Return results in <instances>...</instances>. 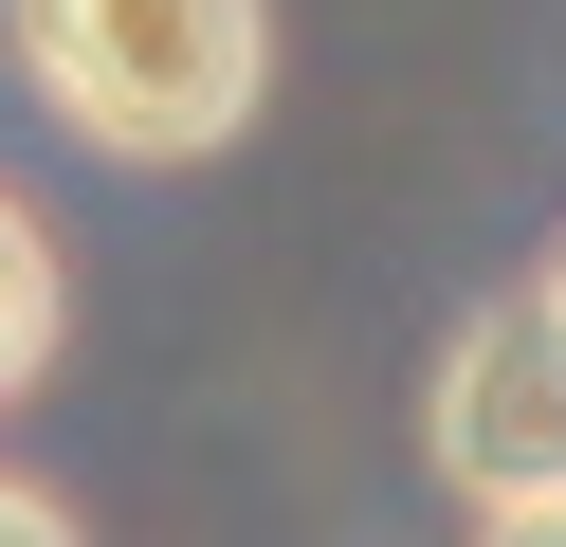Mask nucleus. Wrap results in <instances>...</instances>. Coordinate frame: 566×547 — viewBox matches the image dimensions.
<instances>
[{"label": "nucleus", "instance_id": "nucleus-1", "mask_svg": "<svg viewBox=\"0 0 566 547\" xmlns=\"http://www.w3.org/2000/svg\"><path fill=\"white\" fill-rule=\"evenodd\" d=\"M19 73H38V109L74 146H111V165H201V146H238V109H256L274 19L256 0H19Z\"/></svg>", "mask_w": 566, "mask_h": 547}, {"label": "nucleus", "instance_id": "nucleus-6", "mask_svg": "<svg viewBox=\"0 0 566 547\" xmlns=\"http://www.w3.org/2000/svg\"><path fill=\"white\" fill-rule=\"evenodd\" d=\"M530 292H548V311H566V255H548V274H530Z\"/></svg>", "mask_w": 566, "mask_h": 547}, {"label": "nucleus", "instance_id": "nucleus-5", "mask_svg": "<svg viewBox=\"0 0 566 547\" xmlns=\"http://www.w3.org/2000/svg\"><path fill=\"white\" fill-rule=\"evenodd\" d=\"M475 547H566V493H530V511H475Z\"/></svg>", "mask_w": 566, "mask_h": 547}, {"label": "nucleus", "instance_id": "nucleus-2", "mask_svg": "<svg viewBox=\"0 0 566 547\" xmlns=\"http://www.w3.org/2000/svg\"><path fill=\"white\" fill-rule=\"evenodd\" d=\"M439 474L475 511L566 493V311L548 292H493V311L439 347Z\"/></svg>", "mask_w": 566, "mask_h": 547}, {"label": "nucleus", "instance_id": "nucleus-4", "mask_svg": "<svg viewBox=\"0 0 566 547\" xmlns=\"http://www.w3.org/2000/svg\"><path fill=\"white\" fill-rule=\"evenodd\" d=\"M0 547H74V511H55V493H19V474H0Z\"/></svg>", "mask_w": 566, "mask_h": 547}, {"label": "nucleus", "instance_id": "nucleus-3", "mask_svg": "<svg viewBox=\"0 0 566 547\" xmlns=\"http://www.w3.org/2000/svg\"><path fill=\"white\" fill-rule=\"evenodd\" d=\"M55 311H74V292H55V238H38L19 201H0V401H19V383L55 365Z\"/></svg>", "mask_w": 566, "mask_h": 547}]
</instances>
